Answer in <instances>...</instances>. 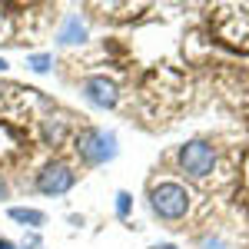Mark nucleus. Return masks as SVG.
<instances>
[{"instance_id":"1","label":"nucleus","mask_w":249,"mask_h":249,"mask_svg":"<svg viewBox=\"0 0 249 249\" xmlns=\"http://www.w3.org/2000/svg\"><path fill=\"white\" fill-rule=\"evenodd\" d=\"M73 153L83 166H107L110 160H116L120 146H116V133L100 130V126H80L73 133Z\"/></svg>"},{"instance_id":"2","label":"nucleus","mask_w":249,"mask_h":249,"mask_svg":"<svg viewBox=\"0 0 249 249\" xmlns=\"http://www.w3.org/2000/svg\"><path fill=\"white\" fill-rule=\"evenodd\" d=\"M193 206V193L183 186V183H176V179H163V183H156L150 186V210H153L156 219H163V223H179Z\"/></svg>"},{"instance_id":"3","label":"nucleus","mask_w":249,"mask_h":249,"mask_svg":"<svg viewBox=\"0 0 249 249\" xmlns=\"http://www.w3.org/2000/svg\"><path fill=\"white\" fill-rule=\"evenodd\" d=\"M176 163L190 179H206L216 170V146L206 140H186L176 153Z\"/></svg>"},{"instance_id":"4","label":"nucleus","mask_w":249,"mask_h":249,"mask_svg":"<svg viewBox=\"0 0 249 249\" xmlns=\"http://www.w3.org/2000/svg\"><path fill=\"white\" fill-rule=\"evenodd\" d=\"M34 186L43 196H63V193H70L77 186V173L67 160H47L34 176Z\"/></svg>"},{"instance_id":"5","label":"nucleus","mask_w":249,"mask_h":249,"mask_svg":"<svg viewBox=\"0 0 249 249\" xmlns=\"http://www.w3.org/2000/svg\"><path fill=\"white\" fill-rule=\"evenodd\" d=\"M80 93L83 100L96 107V110H113L116 103H120V87H116L113 77H107V73H93V77H87L80 83Z\"/></svg>"},{"instance_id":"6","label":"nucleus","mask_w":249,"mask_h":249,"mask_svg":"<svg viewBox=\"0 0 249 249\" xmlns=\"http://www.w3.org/2000/svg\"><path fill=\"white\" fill-rule=\"evenodd\" d=\"M87 37H90L87 20L80 17V14H67L63 27L57 30V43L60 47H77V43H87Z\"/></svg>"},{"instance_id":"7","label":"nucleus","mask_w":249,"mask_h":249,"mask_svg":"<svg viewBox=\"0 0 249 249\" xmlns=\"http://www.w3.org/2000/svg\"><path fill=\"white\" fill-rule=\"evenodd\" d=\"M7 216H10L14 223H20L23 230H30V232H40V226H47V213L34 210V206H10Z\"/></svg>"},{"instance_id":"8","label":"nucleus","mask_w":249,"mask_h":249,"mask_svg":"<svg viewBox=\"0 0 249 249\" xmlns=\"http://www.w3.org/2000/svg\"><path fill=\"white\" fill-rule=\"evenodd\" d=\"M40 136H43L47 146H60V143L70 136V126H67V120H60V116H47V120H40Z\"/></svg>"},{"instance_id":"9","label":"nucleus","mask_w":249,"mask_h":249,"mask_svg":"<svg viewBox=\"0 0 249 249\" xmlns=\"http://www.w3.org/2000/svg\"><path fill=\"white\" fill-rule=\"evenodd\" d=\"M50 67H53V53H30L27 57V70H34V73H50Z\"/></svg>"},{"instance_id":"10","label":"nucleus","mask_w":249,"mask_h":249,"mask_svg":"<svg viewBox=\"0 0 249 249\" xmlns=\"http://www.w3.org/2000/svg\"><path fill=\"white\" fill-rule=\"evenodd\" d=\"M130 213H133V193L116 190V219H130Z\"/></svg>"},{"instance_id":"11","label":"nucleus","mask_w":249,"mask_h":249,"mask_svg":"<svg viewBox=\"0 0 249 249\" xmlns=\"http://www.w3.org/2000/svg\"><path fill=\"white\" fill-rule=\"evenodd\" d=\"M10 196V183H7V176L0 173V199H7Z\"/></svg>"},{"instance_id":"12","label":"nucleus","mask_w":249,"mask_h":249,"mask_svg":"<svg viewBox=\"0 0 249 249\" xmlns=\"http://www.w3.org/2000/svg\"><path fill=\"white\" fill-rule=\"evenodd\" d=\"M0 249H20V243H14V239H3V236H0Z\"/></svg>"},{"instance_id":"13","label":"nucleus","mask_w":249,"mask_h":249,"mask_svg":"<svg viewBox=\"0 0 249 249\" xmlns=\"http://www.w3.org/2000/svg\"><path fill=\"white\" fill-rule=\"evenodd\" d=\"M150 249H179L176 243H156V246H150Z\"/></svg>"},{"instance_id":"14","label":"nucleus","mask_w":249,"mask_h":249,"mask_svg":"<svg viewBox=\"0 0 249 249\" xmlns=\"http://www.w3.org/2000/svg\"><path fill=\"white\" fill-rule=\"evenodd\" d=\"M7 67H10V63H7V60L0 57V73H3V70H7Z\"/></svg>"}]
</instances>
